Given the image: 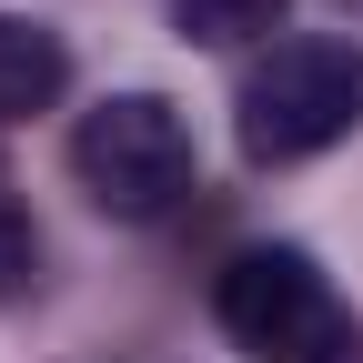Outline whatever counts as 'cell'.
<instances>
[{"instance_id": "5", "label": "cell", "mask_w": 363, "mask_h": 363, "mask_svg": "<svg viewBox=\"0 0 363 363\" xmlns=\"http://www.w3.org/2000/svg\"><path fill=\"white\" fill-rule=\"evenodd\" d=\"M272 21H283V0H172V30L202 51H252L272 40Z\"/></svg>"}, {"instance_id": "6", "label": "cell", "mask_w": 363, "mask_h": 363, "mask_svg": "<svg viewBox=\"0 0 363 363\" xmlns=\"http://www.w3.org/2000/svg\"><path fill=\"white\" fill-rule=\"evenodd\" d=\"M40 283V222H30V202L0 182V303H21Z\"/></svg>"}, {"instance_id": "4", "label": "cell", "mask_w": 363, "mask_h": 363, "mask_svg": "<svg viewBox=\"0 0 363 363\" xmlns=\"http://www.w3.org/2000/svg\"><path fill=\"white\" fill-rule=\"evenodd\" d=\"M61 91H71V51H61V30H51V21H21V11H0V121L51 111Z\"/></svg>"}, {"instance_id": "7", "label": "cell", "mask_w": 363, "mask_h": 363, "mask_svg": "<svg viewBox=\"0 0 363 363\" xmlns=\"http://www.w3.org/2000/svg\"><path fill=\"white\" fill-rule=\"evenodd\" d=\"M353 11H363V0H353Z\"/></svg>"}, {"instance_id": "1", "label": "cell", "mask_w": 363, "mask_h": 363, "mask_svg": "<svg viewBox=\"0 0 363 363\" xmlns=\"http://www.w3.org/2000/svg\"><path fill=\"white\" fill-rule=\"evenodd\" d=\"M212 313H222V333H233L252 363H353V313L333 293V272L313 262L303 242H252L222 262V283H212Z\"/></svg>"}, {"instance_id": "2", "label": "cell", "mask_w": 363, "mask_h": 363, "mask_svg": "<svg viewBox=\"0 0 363 363\" xmlns=\"http://www.w3.org/2000/svg\"><path fill=\"white\" fill-rule=\"evenodd\" d=\"M363 121V40L313 30V40H272L242 71V152L252 162H313Z\"/></svg>"}, {"instance_id": "3", "label": "cell", "mask_w": 363, "mask_h": 363, "mask_svg": "<svg viewBox=\"0 0 363 363\" xmlns=\"http://www.w3.org/2000/svg\"><path fill=\"white\" fill-rule=\"evenodd\" d=\"M71 172H81V192L111 222H162L192 192V121H182L162 91H111V101L81 111Z\"/></svg>"}]
</instances>
